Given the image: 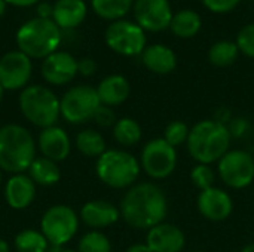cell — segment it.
<instances>
[{
    "mask_svg": "<svg viewBox=\"0 0 254 252\" xmlns=\"http://www.w3.org/2000/svg\"><path fill=\"white\" fill-rule=\"evenodd\" d=\"M121 218L137 230H150L164 223L168 214V199L153 183H137L127 190L119 203Z\"/></svg>",
    "mask_w": 254,
    "mask_h": 252,
    "instance_id": "6da1fadb",
    "label": "cell"
},
{
    "mask_svg": "<svg viewBox=\"0 0 254 252\" xmlns=\"http://www.w3.org/2000/svg\"><path fill=\"white\" fill-rule=\"evenodd\" d=\"M231 140L228 125L216 119H205L190 128L186 147L193 160L211 165L217 163L231 150Z\"/></svg>",
    "mask_w": 254,
    "mask_h": 252,
    "instance_id": "7a4b0ae2",
    "label": "cell"
},
{
    "mask_svg": "<svg viewBox=\"0 0 254 252\" xmlns=\"http://www.w3.org/2000/svg\"><path fill=\"white\" fill-rule=\"evenodd\" d=\"M36 159V143L31 132L16 123L0 128V169L9 174H25Z\"/></svg>",
    "mask_w": 254,
    "mask_h": 252,
    "instance_id": "3957f363",
    "label": "cell"
},
{
    "mask_svg": "<svg viewBox=\"0 0 254 252\" xmlns=\"http://www.w3.org/2000/svg\"><path fill=\"white\" fill-rule=\"evenodd\" d=\"M18 50L31 59H45L57 52L61 45V28L52 19L31 18L16 31Z\"/></svg>",
    "mask_w": 254,
    "mask_h": 252,
    "instance_id": "277c9868",
    "label": "cell"
},
{
    "mask_svg": "<svg viewBox=\"0 0 254 252\" xmlns=\"http://www.w3.org/2000/svg\"><path fill=\"white\" fill-rule=\"evenodd\" d=\"M141 172L140 160L129 151L121 149L106 150L95 162L98 180L110 189H129Z\"/></svg>",
    "mask_w": 254,
    "mask_h": 252,
    "instance_id": "5b68a950",
    "label": "cell"
},
{
    "mask_svg": "<svg viewBox=\"0 0 254 252\" xmlns=\"http://www.w3.org/2000/svg\"><path fill=\"white\" fill-rule=\"evenodd\" d=\"M18 104L25 120L40 129L57 125L61 117L58 97L43 85H28L24 88Z\"/></svg>",
    "mask_w": 254,
    "mask_h": 252,
    "instance_id": "8992f818",
    "label": "cell"
},
{
    "mask_svg": "<svg viewBox=\"0 0 254 252\" xmlns=\"http://www.w3.org/2000/svg\"><path fill=\"white\" fill-rule=\"evenodd\" d=\"M100 105L97 89L89 85L73 86L60 100L61 117L70 125H82L92 120Z\"/></svg>",
    "mask_w": 254,
    "mask_h": 252,
    "instance_id": "52a82bcc",
    "label": "cell"
},
{
    "mask_svg": "<svg viewBox=\"0 0 254 252\" xmlns=\"http://www.w3.org/2000/svg\"><path fill=\"white\" fill-rule=\"evenodd\" d=\"M79 230V215L67 205H54L40 220V232L49 245L65 247Z\"/></svg>",
    "mask_w": 254,
    "mask_h": 252,
    "instance_id": "ba28073f",
    "label": "cell"
},
{
    "mask_svg": "<svg viewBox=\"0 0 254 252\" xmlns=\"http://www.w3.org/2000/svg\"><path fill=\"white\" fill-rule=\"evenodd\" d=\"M107 46L124 56H137L141 55L146 49V31L132 21L119 19L110 22L104 34Z\"/></svg>",
    "mask_w": 254,
    "mask_h": 252,
    "instance_id": "9c48e42d",
    "label": "cell"
},
{
    "mask_svg": "<svg viewBox=\"0 0 254 252\" xmlns=\"http://www.w3.org/2000/svg\"><path fill=\"white\" fill-rule=\"evenodd\" d=\"M140 166L150 178L165 180L176 171L177 149L170 146L164 138H153L141 150Z\"/></svg>",
    "mask_w": 254,
    "mask_h": 252,
    "instance_id": "30bf717a",
    "label": "cell"
},
{
    "mask_svg": "<svg viewBox=\"0 0 254 252\" xmlns=\"http://www.w3.org/2000/svg\"><path fill=\"white\" fill-rule=\"evenodd\" d=\"M219 178L234 190H243L254 181V157L246 150H229L217 162Z\"/></svg>",
    "mask_w": 254,
    "mask_h": 252,
    "instance_id": "8fae6325",
    "label": "cell"
},
{
    "mask_svg": "<svg viewBox=\"0 0 254 252\" xmlns=\"http://www.w3.org/2000/svg\"><path fill=\"white\" fill-rule=\"evenodd\" d=\"M33 73L31 58L21 50H10L0 58V85L4 91H22Z\"/></svg>",
    "mask_w": 254,
    "mask_h": 252,
    "instance_id": "7c38bea8",
    "label": "cell"
},
{
    "mask_svg": "<svg viewBox=\"0 0 254 252\" xmlns=\"http://www.w3.org/2000/svg\"><path fill=\"white\" fill-rule=\"evenodd\" d=\"M135 22L144 31H164L170 28L173 9L170 0H135L132 6Z\"/></svg>",
    "mask_w": 254,
    "mask_h": 252,
    "instance_id": "4fadbf2b",
    "label": "cell"
},
{
    "mask_svg": "<svg viewBox=\"0 0 254 252\" xmlns=\"http://www.w3.org/2000/svg\"><path fill=\"white\" fill-rule=\"evenodd\" d=\"M199 214L210 221L220 223L228 220L234 212V201L231 195L220 187H210L199 192L196 199Z\"/></svg>",
    "mask_w": 254,
    "mask_h": 252,
    "instance_id": "5bb4252c",
    "label": "cell"
},
{
    "mask_svg": "<svg viewBox=\"0 0 254 252\" xmlns=\"http://www.w3.org/2000/svg\"><path fill=\"white\" fill-rule=\"evenodd\" d=\"M40 73L46 83L54 86H64L76 77L77 59L68 52L57 50L43 59Z\"/></svg>",
    "mask_w": 254,
    "mask_h": 252,
    "instance_id": "9a60e30c",
    "label": "cell"
},
{
    "mask_svg": "<svg viewBox=\"0 0 254 252\" xmlns=\"http://www.w3.org/2000/svg\"><path fill=\"white\" fill-rule=\"evenodd\" d=\"M146 244L152 252H183L186 236L179 226L161 223L147 230Z\"/></svg>",
    "mask_w": 254,
    "mask_h": 252,
    "instance_id": "2e32d148",
    "label": "cell"
},
{
    "mask_svg": "<svg viewBox=\"0 0 254 252\" xmlns=\"http://www.w3.org/2000/svg\"><path fill=\"white\" fill-rule=\"evenodd\" d=\"M37 146L43 157L57 163L65 160L71 151V141L68 134L57 125L40 131L37 137Z\"/></svg>",
    "mask_w": 254,
    "mask_h": 252,
    "instance_id": "e0dca14e",
    "label": "cell"
},
{
    "mask_svg": "<svg viewBox=\"0 0 254 252\" xmlns=\"http://www.w3.org/2000/svg\"><path fill=\"white\" fill-rule=\"evenodd\" d=\"M79 218L85 226L92 230H103L113 226L121 218L119 206L113 205L109 201H89L80 208Z\"/></svg>",
    "mask_w": 254,
    "mask_h": 252,
    "instance_id": "ac0fdd59",
    "label": "cell"
},
{
    "mask_svg": "<svg viewBox=\"0 0 254 252\" xmlns=\"http://www.w3.org/2000/svg\"><path fill=\"white\" fill-rule=\"evenodd\" d=\"M36 199V184L28 174H13L4 184V201L9 208L21 211Z\"/></svg>",
    "mask_w": 254,
    "mask_h": 252,
    "instance_id": "d6986e66",
    "label": "cell"
},
{
    "mask_svg": "<svg viewBox=\"0 0 254 252\" xmlns=\"http://www.w3.org/2000/svg\"><path fill=\"white\" fill-rule=\"evenodd\" d=\"M141 62L149 71L159 74V76H165L176 70L177 56H176V52L170 46L153 43V45L146 46V49L143 50Z\"/></svg>",
    "mask_w": 254,
    "mask_h": 252,
    "instance_id": "ffe728a7",
    "label": "cell"
},
{
    "mask_svg": "<svg viewBox=\"0 0 254 252\" xmlns=\"http://www.w3.org/2000/svg\"><path fill=\"white\" fill-rule=\"evenodd\" d=\"M95 89L100 102L107 107H116L124 104L131 92L129 82L122 74H110L104 77Z\"/></svg>",
    "mask_w": 254,
    "mask_h": 252,
    "instance_id": "44dd1931",
    "label": "cell"
},
{
    "mask_svg": "<svg viewBox=\"0 0 254 252\" xmlns=\"http://www.w3.org/2000/svg\"><path fill=\"white\" fill-rule=\"evenodd\" d=\"M88 13L86 3L83 0H57L54 3L52 21L64 30L79 27Z\"/></svg>",
    "mask_w": 254,
    "mask_h": 252,
    "instance_id": "7402d4cb",
    "label": "cell"
},
{
    "mask_svg": "<svg viewBox=\"0 0 254 252\" xmlns=\"http://www.w3.org/2000/svg\"><path fill=\"white\" fill-rule=\"evenodd\" d=\"M28 175L37 186H54L61 178V169L57 162L46 159L43 156H39L33 160V163L28 168Z\"/></svg>",
    "mask_w": 254,
    "mask_h": 252,
    "instance_id": "603a6c76",
    "label": "cell"
},
{
    "mask_svg": "<svg viewBox=\"0 0 254 252\" xmlns=\"http://www.w3.org/2000/svg\"><path fill=\"white\" fill-rule=\"evenodd\" d=\"M201 27H202L201 16L198 12L192 9H183L174 13L171 19V25H170L173 34L180 39H190L196 36Z\"/></svg>",
    "mask_w": 254,
    "mask_h": 252,
    "instance_id": "cb8c5ba5",
    "label": "cell"
},
{
    "mask_svg": "<svg viewBox=\"0 0 254 252\" xmlns=\"http://www.w3.org/2000/svg\"><path fill=\"white\" fill-rule=\"evenodd\" d=\"M143 131L140 123L132 117H121L113 126V138L122 147H132L140 143Z\"/></svg>",
    "mask_w": 254,
    "mask_h": 252,
    "instance_id": "d4e9b609",
    "label": "cell"
},
{
    "mask_svg": "<svg viewBox=\"0 0 254 252\" xmlns=\"http://www.w3.org/2000/svg\"><path fill=\"white\" fill-rule=\"evenodd\" d=\"M76 149L79 153H82L86 157H95L98 159L107 149H106V140L104 137L95 131V129H83L76 135Z\"/></svg>",
    "mask_w": 254,
    "mask_h": 252,
    "instance_id": "484cf974",
    "label": "cell"
},
{
    "mask_svg": "<svg viewBox=\"0 0 254 252\" xmlns=\"http://www.w3.org/2000/svg\"><path fill=\"white\" fill-rule=\"evenodd\" d=\"M94 12L107 21L122 19L134 6V0H91Z\"/></svg>",
    "mask_w": 254,
    "mask_h": 252,
    "instance_id": "4316f807",
    "label": "cell"
},
{
    "mask_svg": "<svg viewBox=\"0 0 254 252\" xmlns=\"http://www.w3.org/2000/svg\"><path fill=\"white\" fill-rule=\"evenodd\" d=\"M240 55V49L235 42L219 40L208 50V59L214 67L225 68L232 65Z\"/></svg>",
    "mask_w": 254,
    "mask_h": 252,
    "instance_id": "83f0119b",
    "label": "cell"
},
{
    "mask_svg": "<svg viewBox=\"0 0 254 252\" xmlns=\"http://www.w3.org/2000/svg\"><path fill=\"white\" fill-rule=\"evenodd\" d=\"M13 247L16 252H46L49 242L40 230L25 229L15 236Z\"/></svg>",
    "mask_w": 254,
    "mask_h": 252,
    "instance_id": "f1b7e54d",
    "label": "cell"
},
{
    "mask_svg": "<svg viewBox=\"0 0 254 252\" xmlns=\"http://www.w3.org/2000/svg\"><path fill=\"white\" fill-rule=\"evenodd\" d=\"M77 252H112V244L103 232L91 230L80 238Z\"/></svg>",
    "mask_w": 254,
    "mask_h": 252,
    "instance_id": "f546056e",
    "label": "cell"
},
{
    "mask_svg": "<svg viewBox=\"0 0 254 252\" xmlns=\"http://www.w3.org/2000/svg\"><path fill=\"white\" fill-rule=\"evenodd\" d=\"M189 132H190V128L182 122V120H173L170 122L167 126H165V131H164V140L173 146L174 149L183 146L188 143V138H189Z\"/></svg>",
    "mask_w": 254,
    "mask_h": 252,
    "instance_id": "4dcf8cb0",
    "label": "cell"
},
{
    "mask_svg": "<svg viewBox=\"0 0 254 252\" xmlns=\"http://www.w3.org/2000/svg\"><path fill=\"white\" fill-rule=\"evenodd\" d=\"M190 183L199 190H207L210 187H214L216 183V172L211 168V165L198 163L190 171Z\"/></svg>",
    "mask_w": 254,
    "mask_h": 252,
    "instance_id": "1f68e13d",
    "label": "cell"
},
{
    "mask_svg": "<svg viewBox=\"0 0 254 252\" xmlns=\"http://www.w3.org/2000/svg\"><path fill=\"white\" fill-rule=\"evenodd\" d=\"M235 43L240 49V53L249 58H254V22L247 24L240 30Z\"/></svg>",
    "mask_w": 254,
    "mask_h": 252,
    "instance_id": "d6a6232c",
    "label": "cell"
},
{
    "mask_svg": "<svg viewBox=\"0 0 254 252\" xmlns=\"http://www.w3.org/2000/svg\"><path fill=\"white\" fill-rule=\"evenodd\" d=\"M92 120H95V123L98 126H101V128H113L118 119H116V114L112 110V107H107V105L101 104L98 107V110L95 111Z\"/></svg>",
    "mask_w": 254,
    "mask_h": 252,
    "instance_id": "836d02e7",
    "label": "cell"
},
{
    "mask_svg": "<svg viewBox=\"0 0 254 252\" xmlns=\"http://www.w3.org/2000/svg\"><path fill=\"white\" fill-rule=\"evenodd\" d=\"M241 0H202V4L213 13H228L232 12Z\"/></svg>",
    "mask_w": 254,
    "mask_h": 252,
    "instance_id": "e575fe53",
    "label": "cell"
},
{
    "mask_svg": "<svg viewBox=\"0 0 254 252\" xmlns=\"http://www.w3.org/2000/svg\"><path fill=\"white\" fill-rule=\"evenodd\" d=\"M97 71V62L92 58H82L77 61V74L83 77H91Z\"/></svg>",
    "mask_w": 254,
    "mask_h": 252,
    "instance_id": "d590c367",
    "label": "cell"
},
{
    "mask_svg": "<svg viewBox=\"0 0 254 252\" xmlns=\"http://www.w3.org/2000/svg\"><path fill=\"white\" fill-rule=\"evenodd\" d=\"M36 10H37V18L52 19V15H54V4H51V3H39Z\"/></svg>",
    "mask_w": 254,
    "mask_h": 252,
    "instance_id": "8d00e7d4",
    "label": "cell"
},
{
    "mask_svg": "<svg viewBox=\"0 0 254 252\" xmlns=\"http://www.w3.org/2000/svg\"><path fill=\"white\" fill-rule=\"evenodd\" d=\"M7 4H12V6H16V7H28V6H33L36 3H39V0H6Z\"/></svg>",
    "mask_w": 254,
    "mask_h": 252,
    "instance_id": "74e56055",
    "label": "cell"
},
{
    "mask_svg": "<svg viewBox=\"0 0 254 252\" xmlns=\"http://www.w3.org/2000/svg\"><path fill=\"white\" fill-rule=\"evenodd\" d=\"M125 252H152V251H150V248L147 247V244L144 242V244H134V245L128 247Z\"/></svg>",
    "mask_w": 254,
    "mask_h": 252,
    "instance_id": "f35d334b",
    "label": "cell"
},
{
    "mask_svg": "<svg viewBox=\"0 0 254 252\" xmlns=\"http://www.w3.org/2000/svg\"><path fill=\"white\" fill-rule=\"evenodd\" d=\"M0 252H10V247L4 239H0Z\"/></svg>",
    "mask_w": 254,
    "mask_h": 252,
    "instance_id": "ab89813d",
    "label": "cell"
},
{
    "mask_svg": "<svg viewBox=\"0 0 254 252\" xmlns=\"http://www.w3.org/2000/svg\"><path fill=\"white\" fill-rule=\"evenodd\" d=\"M6 0H0V16H3L4 10H6Z\"/></svg>",
    "mask_w": 254,
    "mask_h": 252,
    "instance_id": "60d3db41",
    "label": "cell"
},
{
    "mask_svg": "<svg viewBox=\"0 0 254 252\" xmlns=\"http://www.w3.org/2000/svg\"><path fill=\"white\" fill-rule=\"evenodd\" d=\"M240 252H254V244H249V245H246L243 250Z\"/></svg>",
    "mask_w": 254,
    "mask_h": 252,
    "instance_id": "b9f144b4",
    "label": "cell"
},
{
    "mask_svg": "<svg viewBox=\"0 0 254 252\" xmlns=\"http://www.w3.org/2000/svg\"><path fill=\"white\" fill-rule=\"evenodd\" d=\"M3 97H4V89H3V86L0 85V104H1V101H3Z\"/></svg>",
    "mask_w": 254,
    "mask_h": 252,
    "instance_id": "7bdbcfd3",
    "label": "cell"
},
{
    "mask_svg": "<svg viewBox=\"0 0 254 252\" xmlns=\"http://www.w3.org/2000/svg\"><path fill=\"white\" fill-rule=\"evenodd\" d=\"M60 252H77V251H74V250H70V248H65V247H63V248L60 250Z\"/></svg>",
    "mask_w": 254,
    "mask_h": 252,
    "instance_id": "ee69618b",
    "label": "cell"
},
{
    "mask_svg": "<svg viewBox=\"0 0 254 252\" xmlns=\"http://www.w3.org/2000/svg\"><path fill=\"white\" fill-rule=\"evenodd\" d=\"M1 180H3V178H1V169H0V186H1Z\"/></svg>",
    "mask_w": 254,
    "mask_h": 252,
    "instance_id": "f6af8a7d",
    "label": "cell"
},
{
    "mask_svg": "<svg viewBox=\"0 0 254 252\" xmlns=\"http://www.w3.org/2000/svg\"><path fill=\"white\" fill-rule=\"evenodd\" d=\"M188 252H202V251H188Z\"/></svg>",
    "mask_w": 254,
    "mask_h": 252,
    "instance_id": "bcb514c9",
    "label": "cell"
}]
</instances>
